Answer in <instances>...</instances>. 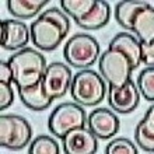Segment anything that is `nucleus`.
Here are the masks:
<instances>
[{"mask_svg": "<svg viewBox=\"0 0 154 154\" xmlns=\"http://www.w3.org/2000/svg\"><path fill=\"white\" fill-rule=\"evenodd\" d=\"M69 31V17L63 10L53 7L45 10L31 24V39L38 49L51 52L63 42Z\"/></svg>", "mask_w": 154, "mask_h": 154, "instance_id": "obj_1", "label": "nucleus"}, {"mask_svg": "<svg viewBox=\"0 0 154 154\" xmlns=\"http://www.w3.org/2000/svg\"><path fill=\"white\" fill-rule=\"evenodd\" d=\"M13 70V83L17 88H27L38 84L46 70V60L41 52L31 48H24L8 59Z\"/></svg>", "mask_w": 154, "mask_h": 154, "instance_id": "obj_2", "label": "nucleus"}, {"mask_svg": "<svg viewBox=\"0 0 154 154\" xmlns=\"http://www.w3.org/2000/svg\"><path fill=\"white\" fill-rule=\"evenodd\" d=\"M70 94L77 104L84 106H95L105 97L106 85L102 76L94 70L85 69L73 76Z\"/></svg>", "mask_w": 154, "mask_h": 154, "instance_id": "obj_3", "label": "nucleus"}, {"mask_svg": "<svg viewBox=\"0 0 154 154\" xmlns=\"http://www.w3.org/2000/svg\"><path fill=\"white\" fill-rule=\"evenodd\" d=\"M100 44L88 34H76L65 45L63 56L70 66L77 69H88L98 60Z\"/></svg>", "mask_w": 154, "mask_h": 154, "instance_id": "obj_4", "label": "nucleus"}, {"mask_svg": "<svg viewBox=\"0 0 154 154\" xmlns=\"http://www.w3.org/2000/svg\"><path fill=\"white\" fill-rule=\"evenodd\" d=\"M87 125V116L83 106L77 102H65L57 105L49 115L48 128L59 139H63L66 133L76 128H84Z\"/></svg>", "mask_w": 154, "mask_h": 154, "instance_id": "obj_5", "label": "nucleus"}, {"mask_svg": "<svg viewBox=\"0 0 154 154\" xmlns=\"http://www.w3.org/2000/svg\"><path fill=\"white\" fill-rule=\"evenodd\" d=\"M98 69L102 79L114 87H121L129 83L132 72H133L129 59L122 52L109 48L100 57Z\"/></svg>", "mask_w": 154, "mask_h": 154, "instance_id": "obj_6", "label": "nucleus"}, {"mask_svg": "<svg viewBox=\"0 0 154 154\" xmlns=\"http://www.w3.org/2000/svg\"><path fill=\"white\" fill-rule=\"evenodd\" d=\"M32 128L20 115H3L0 118V144L10 150H20L31 142Z\"/></svg>", "mask_w": 154, "mask_h": 154, "instance_id": "obj_7", "label": "nucleus"}, {"mask_svg": "<svg viewBox=\"0 0 154 154\" xmlns=\"http://www.w3.org/2000/svg\"><path fill=\"white\" fill-rule=\"evenodd\" d=\"M73 76L72 70L60 62H53L48 65L45 74L42 77V84L49 97L52 100L62 98L70 88Z\"/></svg>", "mask_w": 154, "mask_h": 154, "instance_id": "obj_8", "label": "nucleus"}, {"mask_svg": "<svg viewBox=\"0 0 154 154\" xmlns=\"http://www.w3.org/2000/svg\"><path fill=\"white\" fill-rule=\"evenodd\" d=\"M140 102V91L132 80L121 87L109 85L108 104L119 114H130L137 108Z\"/></svg>", "mask_w": 154, "mask_h": 154, "instance_id": "obj_9", "label": "nucleus"}, {"mask_svg": "<svg viewBox=\"0 0 154 154\" xmlns=\"http://www.w3.org/2000/svg\"><path fill=\"white\" fill-rule=\"evenodd\" d=\"M66 154H94L98 150L97 136L88 128H76L62 139Z\"/></svg>", "mask_w": 154, "mask_h": 154, "instance_id": "obj_10", "label": "nucleus"}, {"mask_svg": "<svg viewBox=\"0 0 154 154\" xmlns=\"http://www.w3.org/2000/svg\"><path fill=\"white\" fill-rule=\"evenodd\" d=\"M87 128L97 139L108 140L119 132V118L108 108H98L88 115Z\"/></svg>", "mask_w": 154, "mask_h": 154, "instance_id": "obj_11", "label": "nucleus"}, {"mask_svg": "<svg viewBox=\"0 0 154 154\" xmlns=\"http://www.w3.org/2000/svg\"><path fill=\"white\" fill-rule=\"evenodd\" d=\"M2 46L7 51H21L29 42L31 29L18 20L2 21Z\"/></svg>", "mask_w": 154, "mask_h": 154, "instance_id": "obj_12", "label": "nucleus"}, {"mask_svg": "<svg viewBox=\"0 0 154 154\" xmlns=\"http://www.w3.org/2000/svg\"><path fill=\"white\" fill-rule=\"evenodd\" d=\"M109 49H116L129 59L132 69H137L142 63V44L136 37L128 32H121L109 42Z\"/></svg>", "mask_w": 154, "mask_h": 154, "instance_id": "obj_13", "label": "nucleus"}, {"mask_svg": "<svg viewBox=\"0 0 154 154\" xmlns=\"http://www.w3.org/2000/svg\"><path fill=\"white\" fill-rule=\"evenodd\" d=\"M20 94V100L23 101L27 108L32 111H44L51 106L52 104V98L49 97L46 91L44 88L42 80L38 84L32 85V87H27V88H20L18 90Z\"/></svg>", "mask_w": 154, "mask_h": 154, "instance_id": "obj_14", "label": "nucleus"}, {"mask_svg": "<svg viewBox=\"0 0 154 154\" xmlns=\"http://www.w3.org/2000/svg\"><path fill=\"white\" fill-rule=\"evenodd\" d=\"M134 140L140 149L154 153V104L146 111V115L136 126Z\"/></svg>", "mask_w": 154, "mask_h": 154, "instance_id": "obj_15", "label": "nucleus"}, {"mask_svg": "<svg viewBox=\"0 0 154 154\" xmlns=\"http://www.w3.org/2000/svg\"><path fill=\"white\" fill-rule=\"evenodd\" d=\"M132 31L136 32L140 44L154 42V7L149 6L134 17Z\"/></svg>", "mask_w": 154, "mask_h": 154, "instance_id": "obj_16", "label": "nucleus"}, {"mask_svg": "<svg viewBox=\"0 0 154 154\" xmlns=\"http://www.w3.org/2000/svg\"><path fill=\"white\" fill-rule=\"evenodd\" d=\"M150 4L143 0H129V2H121L115 7V20L121 27L126 29H132L134 17L139 13L149 7Z\"/></svg>", "mask_w": 154, "mask_h": 154, "instance_id": "obj_17", "label": "nucleus"}, {"mask_svg": "<svg viewBox=\"0 0 154 154\" xmlns=\"http://www.w3.org/2000/svg\"><path fill=\"white\" fill-rule=\"evenodd\" d=\"M109 18H111L109 4L106 3V2H102V0H97L95 7H94L83 20H80L79 23H76V24L79 25V27H81V28L93 31V29H100V28H102V27H105V25L108 24Z\"/></svg>", "mask_w": 154, "mask_h": 154, "instance_id": "obj_18", "label": "nucleus"}, {"mask_svg": "<svg viewBox=\"0 0 154 154\" xmlns=\"http://www.w3.org/2000/svg\"><path fill=\"white\" fill-rule=\"evenodd\" d=\"M46 4V0H8L7 8L14 17L20 20H27L37 16Z\"/></svg>", "mask_w": 154, "mask_h": 154, "instance_id": "obj_19", "label": "nucleus"}, {"mask_svg": "<svg viewBox=\"0 0 154 154\" xmlns=\"http://www.w3.org/2000/svg\"><path fill=\"white\" fill-rule=\"evenodd\" d=\"M97 4V0H62L60 6L76 23L83 20Z\"/></svg>", "mask_w": 154, "mask_h": 154, "instance_id": "obj_20", "label": "nucleus"}, {"mask_svg": "<svg viewBox=\"0 0 154 154\" xmlns=\"http://www.w3.org/2000/svg\"><path fill=\"white\" fill-rule=\"evenodd\" d=\"M29 154H59L60 147L51 136H38L34 139L28 147Z\"/></svg>", "mask_w": 154, "mask_h": 154, "instance_id": "obj_21", "label": "nucleus"}, {"mask_svg": "<svg viewBox=\"0 0 154 154\" xmlns=\"http://www.w3.org/2000/svg\"><path fill=\"white\" fill-rule=\"evenodd\" d=\"M137 88L144 100L154 101V67L142 70L137 77Z\"/></svg>", "mask_w": 154, "mask_h": 154, "instance_id": "obj_22", "label": "nucleus"}, {"mask_svg": "<svg viewBox=\"0 0 154 154\" xmlns=\"http://www.w3.org/2000/svg\"><path fill=\"white\" fill-rule=\"evenodd\" d=\"M105 153L106 154H137L139 150L129 139L119 137L109 142V144H106Z\"/></svg>", "mask_w": 154, "mask_h": 154, "instance_id": "obj_23", "label": "nucleus"}, {"mask_svg": "<svg viewBox=\"0 0 154 154\" xmlns=\"http://www.w3.org/2000/svg\"><path fill=\"white\" fill-rule=\"evenodd\" d=\"M14 101V93H13L11 84L0 83V109L3 111L13 104Z\"/></svg>", "mask_w": 154, "mask_h": 154, "instance_id": "obj_24", "label": "nucleus"}, {"mask_svg": "<svg viewBox=\"0 0 154 154\" xmlns=\"http://www.w3.org/2000/svg\"><path fill=\"white\" fill-rule=\"evenodd\" d=\"M142 62L149 67H154V42L142 44Z\"/></svg>", "mask_w": 154, "mask_h": 154, "instance_id": "obj_25", "label": "nucleus"}, {"mask_svg": "<svg viewBox=\"0 0 154 154\" xmlns=\"http://www.w3.org/2000/svg\"><path fill=\"white\" fill-rule=\"evenodd\" d=\"M13 79H14V76H13L11 66L8 65V62H2L0 63V83L11 84Z\"/></svg>", "mask_w": 154, "mask_h": 154, "instance_id": "obj_26", "label": "nucleus"}]
</instances>
